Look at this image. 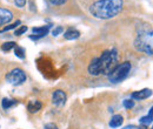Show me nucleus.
<instances>
[{"instance_id": "f8f14e48", "label": "nucleus", "mask_w": 153, "mask_h": 129, "mask_svg": "<svg viewBox=\"0 0 153 129\" xmlns=\"http://www.w3.org/2000/svg\"><path fill=\"white\" fill-rule=\"evenodd\" d=\"M17 103H18V101H17V100H13V99H7V97H5V99H2V101H1V107H2V109H5V111H8L10 108L14 107Z\"/></svg>"}, {"instance_id": "2eb2a0df", "label": "nucleus", "mask_w": 153, "mask_h": 129, "mask_svg": "<svg viewBox=\"0 0 153 129\" xmlns=\"http://www.w3.org/2000/svg\"><path fill=\"white\" fill-rule=\"evenodd\" d=\"M16 46H17V43H16V42H13V41H10V42H5V43L1 46V49H2L4 52H8V51L13 49Z\"/></svg>"}, {"instance_id": "5701e85b", "label": "nucleus", "mask_w": 153, "mask_h": 129, "mask_svg": "<svg viewBox=\"0 0 153 129\" xmlns=\"http://www.w3.org/2000/svg\"><path fill=\"white\" fill-rule=\"evenodd\" d=\"M44 129H59V128L57 127V125H54V123H46L44 126Z\"/></svg>"}, {"instance_id": "4be33fe9", "label": "nucleus", "mask_w": 153, "mask_h": 129, "mask_svg": "<svg viewBox=\"0 0 153 129\" xmlns=\"http://www.w3.org/2000/svg\"><path fill=\"white\" fill-rule=\"evenodd\" d=\"M14 4H16L17 7L22 8V7L26 5V0H14Z\"/></svg>"}, {"instance_id": "0eeeda50", "label": "nucleus", "mask_w": 153, "mask_h": 129, "mask_svg": "<svg viewBox=\"0 0 153 129\" xmlns=\"http://www.w3.org/2000/svg\"><path fill=\"white\" fill-rule=\"evenodd\" d=\"M50 27L51 26H41V27H34L33 29H32V32H33V34L31 35V39H33V40H38L40 38H44L47 33H48V31H50Z\"/></svg>"}, {"instance_id": "f03ea898", "label": "nucleus", "mask_w": 153, "mask_h": 129, "mask_svg": "<svg viewBox=\"0 0 153 129\" xmlns=\"http://www.w3.org/2000/svg\"><path fill=\"white\" fill-rule=\"evenodd\" d=\"M123 0H98L90 7L91 14L97 19H112L123 10Z\"/></svg>"}, {"instance_id": "423d86ee", "label": "nucleus", "mask_w": 153, "mask_h": 129, "mask_svg": "<svg viewBox=\"0 0 153 129\" xmlns=\"http://www.w3.org/2000/svg\"><path fill=\"white\" fill-rule=\"evenodd\" d=\"M66 99H67V97H66L65 92H62V91H60V89L53 92V94H52V103H53L54 106H57V107L64 106V105L66 103Z\"/></svg>"}, {"instance_id": "6ab92c4d", "label": "nucleus", "mask_w": 153, "mask_h": 129, "mask_svg": "<svg viewBox=\"0 0 153 129\" xmlns=\"http://www.w3.org/2000/svg\"><path fill=\"white\" fill-rule=\"evenodd\" d=\"M124 107L126 109H131L134 107V101L133 100H124Z\"/></svg>"}, {"instance_id": "9d476101", "label": "nucleus", "mask_w": 153, "mask_h": 129, "mask_svg": "<svg viewBox=\"0 0 153 129\" xmlns=\"http://www.w3.org/2000/svg\"><path fill=\"white\" fill-rule=\"evenodd\" d=\"M41 107H42V105H41V102L38 101V100H31L28 102V105H27V109H28L30 113H32V114L38 113L41 109Z\"/></svg>"}, {"instance_id": "f3484780", "label": "nucleus", "mask_w": 153, "mask_h": 129, "mask_svg": "<svg viewBox=\"0 0 153 129\" xmlns=\"http://www.w3.org/2000/svg\"><path fill=\"white\" fill-rule=\"evenodd\" d=\"M20 24V20H17L14 24H12V25H10V26H6L5 28H2L1 31H0V33H4V32H6V31H10V29H13V28H16V27H18Z\"/></svg>"}, {"instance_id": "f257e3e1", "label": "nucleus", "mask_w": 153, "mask_h": 129, "mask_svg": "<svg viewBox=\"0 0 153 129\" xmlns=\"http://www.w3.org/2000/svg\"><path fill=\"white\" fill-rule=\"evenodd\" d=\"M118 65V52L115 48L104 51L99 57L92 59L88 66V73L93 76H98L100 74L108 75L111 71Z\"/></svg>"}, {"instance_id": "39448f33", "label": "nucleus", "mask_w": 153, "mask_h": 129, "mask_svg": "<svg viewBox=\"0 0 153 129\" xmlns=\"http://www.w3.org/2000/svg\"><path fill=\"white\" fill-rule=\"evenodd\" d=\"M6 81L13 86H20L26 81V74L20 68H14L6 74Z\"/></svg>"}, {"instance_id": "ddd939ff", "label": "nucleus", "mask_w": 153, "mask_h": 129, "mask_svg": "<svg viewBox=\"0 0 153 129\" xmlns=\"http://www.w3.org/2000/svg\"><path fill=\"white\" fill-rule=\"evenodd\" d=\"M79 37H80V32L76 29H73V28H70L64 33V38L67 40H76Z\"/></svg>"}, {"instance_id": "9b49d317", "label": "nucleus", "mask_w": 153, "mask_h": 129, "mask_svg": "<svg viewBox=\"0 0 153 129\" xmlns=\"http://www.w3.org/2000/svg\"><path fill=\"white\" fill-rule=\"evenodd\" d=\"M123 122H124V119H123L121 115H113L111 117V121H110V127L111 128H118L123 125Z\"/></svg>"}, {"instance_id": "6e6552de", "label": "nucleus", "mask_w": 153, "mask_h": 129, "mask_svg": "<svg viewBox=\"0 0 153 129\" xmlns=\"http://www.w3.org/2000/svg\"><path fill=\"white\" fill-rule=\"evenodd\" d=\"M12 19H13V13L10 10L0 8V26L11 22Z\"/></svg>"}, {"instance_id": "a211bd4d", "label": "nucleus", "mask_w": 153, "mask_h": 129, "mask_svg": "<svg viewBox=\"0 0 153 129\" xmlns=\"http://www.w3.org/2000/svg\"><path fill=\"white\" fill-rule=\"evenodd\" d=\"M26 31H27V26H20L18 29H16V32H14V35L19 37V35H21V34H24Z\"/></svg>"}, {"instance_id": "1a4fd4ad", "label": "nucleus", "mask_w": 153, "mask_h": 129, "mask_svg": "<svg viewBox=\"0 0 153 129\" xmlns=\"http://www.w3.org/2000/svg\"><path fill=\"white\" fill-rule=\"evenodd\" d=\"M151 95H152V91L149 88H145V89L132 93L131 97H132V100H145V99H149Z\"/></svg>"}, {"instance_id": "20e7f679", "label": "nucleus", "mask_w": 153, "mask_h": 129, "mask_svg": "<svg viewBox=\"0 0 153 129\" xmlns=\"http://www.w3.org/2000/svg\"><path fill=\"white\" fill-rule=\"evenodd\" d=\"M131 62L128 61H125L123 63H119L111 71V73L108 74V80L113 83H118L123 80H125L127 77V75L131 72Z\"/></svg>"}, {"instance_id": "7ed1b4c3", "label": "nucleus", "mask_w": 153, "mask_h": 129, "mask_svg": "<svg viewBox=\"0 0 153 129\" xmlns=\"http://www.w3.org/2000/svg\"><path fill=\"white\" fill-rule=\"evenodd\" d=\"M134 46L138 51L152 55V29L139 31L138 37L134 41Z\"/></svg>"}, {"instance_id": "412c9836", "label": "nucleus", "mask_w": 153, "mask_h": 129, "mask_svg": "<svg viewBox=\"0 0 153 129\" xmlns=\"http://www.w3.org/2000/svg\"><path fill=\"white\" fill-rule=\"evenodd\" d=\"M48 1L54 6H60V5H64L66 2V0H48Z\"/></svg>"}, {"instance_id": "dca6fc26", "label": "nucleus", "mask_w": 153, "mask_h": 129, "mask_svg": "<svg viewBox=\"0 0 153 129\" xmlns=\"http://www.w3.org/2000/svg\"><path fill=\"white\" fill-rule=\"evenodd\" d=\"M14 53L20 59H24L25 57V49L22 47H20V46H16L14 47Z\"/></svg>"}, {"instance_id": "4468645a", "label": "nucleus", "mask_w": 153, "mask_h": 129, "mask_svg": "<svg viewBox=\"0 0 153 129\" xmlns=\"http://www.w3.org/2000/svg\"><path fill=\"white\" fill-rule=\"evenodd\" d=\"M152 120H153V116H152V108H151L150 111H149V115H146V116L141 117V119L139 120V122L146 127V126H149V125H151V123H152Z\"/></svg>"}, {"instance_id": "aec40b11", "label": "nucleus", "mask_w": 153, "mask_h": 129, "mask_svg": "<svg viewBox=\"0 0 153 129\" xmlns=\"http://www.w3.org/2000/svg\"><path fill=\"white\" fill-rule=\"evenodd\" d=\"M62 32H64V28H62L61 26H57V27L52 31V35H53V37H57V35H59V34L62 33Z\"/></svg>"}]
</instances>
